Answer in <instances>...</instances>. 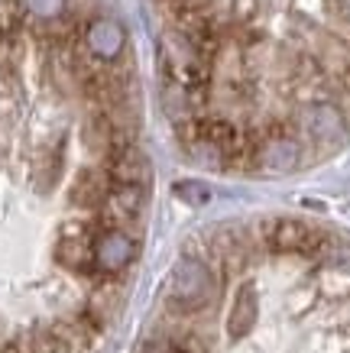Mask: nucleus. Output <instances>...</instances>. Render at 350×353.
Returning a JSON list of instances; mask_svg holds the SVG:
<instances>
[{
	"label": "nucleus",
	"mask_w": 350,
	"mask_h": 353,
	"mask_svg": "<svg viewBox=\"0 0 350 353\" xmlns=\"http://www.w3.org/2000/svg\"><path fill=\"white\" fill-rule=\"evenodd\" d=\"M217 282H214L211 269L204 266L202 259L185 256L179 266L172 269L169 292H166V305L175 314H195V311L208 308L214 301Z\"/></svg>",
	"instance_id": "obj_1"
},
{
	"label": "nucleus",
	"mask_w": 350,
	"mask_h": 353,
	"mask_svg": "<svg viewBox=\"0 0 350 353\" xmlns=\"http://www.w3.org/2000/svg\"><path fill=\"white\" fill-rule=\"evenodd\" d=\"M104 172L110 175V185H133V188H143V182L149 179V159L137 146H124V150H114L107 156Z\"/></svg>",
	"instance_id": "obj_6"
},
{
	"label": "nucleus",
	"mask_w": 350,
	"mask_h": 353,
	"mask_svg": "<svg viewBox=\"0 0 350 353\" xmlns=\"http://www.w3.org/2000/svg\"><path fill=\"white\" fill-rule=\"evenodd\" d=\"M340 7H347V13H350V0H338Z\"/></svg>",
	"instance_id": "obj_13"
},
{
	"label": "nucleus",
	"mask_w": 350,
	"mask_h": 353,
	"mask_svg": "<svg viewBox=\"0 0 350 353\" xmlns=\"http://www.w3.org/2000/svg\"><path fill=\"white\" fill-rule=\"evenodd\" d=\"M133 256H137V246H133V240L124 230H104V234H97V243H95L97 272H107V276L124 272L133 263Z\"/></svg>",
	"instance_id": "obj_5"
},
{
	"label": "nucleus",
	"mask_w": 350,
	"mask_h": 353,
	"mask_svg": "<svg viewBox=\"0 0 350 353\" xmlns=\"http://www.w3.org/2000/svg\"><path fill=\"white\" fill-rule=\"evenodd\" d=\"M253 321H256V295L250 289H244L240 295H237V301H233V308H231L227 331H231V337H244V334H250Z\"/></svg>",
	"instance_id": "obj_10"
},
{
	"label": "nucleus",
	"mask_w": 350,
	"mask_h": 353,
	"mask_svg": "<svg viewBox=\"0 0 350 353\" xmlns=\"http://www.w3.org/2000/svg\"><path fill=\"white\" fill-rule=\"evenodd\" d=\"M175 194H179L182 201H188V204H204L208 201V185H202V182H179L175 185Z\"/></svg>",
	"instance_id": "obj_12"
},
{
	"label": "nucleus",
	"mask_w": 350,
	"mask_h": 353,
	"mask_svg": "<svg viewBox=\"0 0 350 353\" xmlns=\"http://www.w3.org/2000/svg\"><path fill=\"white\" fill-rule=\"evenodd\" d=\"M88 49L97 55V59H114L120 52V46H124V32L117 30L114 23H95V30L88 36Z\"/></svg>",
	"instance_id": "obj_11"
},
{
	"label": "nucleus",
	"mask_w": 350,
	"mask_h": 353,
	"mask_svg": "<svg viewBox=\"0 0 350 353\" xmlns=\"http://www.w3.org/2000/svg\"><path fill=\"white\" fill-rule=\"evenodd\" d=\"M302 159L298 143L292 137H266L256 150V165L263 172H292Z\"/></svg>",
	"instance_id": "obj_7"
},
{
	"label": "nucleus",
	"mask_w": 350,
	"mask_h": 353,
	"mask_svg": "<svg viewBox=\"0 0 350 353\" xmlns=\"http://www.w3.org/2000/svg\"><path fill=\"white\" fill-rule=\"evenodd\" d=\"M139 211H143V188H133V185H114L110 194L101 204V221H97V230H120L124 224L137 221Z\"/></svg>",
	"instance_id": "obj_4"
},
{
	"label": "nucleus",
	"mask_w": 350,
	"mask_h": 353,
	"mask_svg": "<svg viewBox=\"0 0 350 353\" xmlns=\"http://www.w3.org/2000/svg\"><path fill=\"white\" fill-rule=\"evenodd\" d=\"M162 3H166V7H169V3H172V0H162Z\"/></svg>",
	"instance_id": "obj_14"
},
{
	"label": "nucleus",
	"mask_w": 350,
	"mask_h": 353,
	"mask_svg": "<svg viewBox=\"0 0 350 353\" xmlns=\"http://www.w3.org/2000/svg\"><path fill=\"white\" fill-rule=\"evenodd\" d=\"M266 243L276 253H315L324 246V234L318 227H311L308 221H295V217H279L266 224Z\"/></svg>",
	"instance_id": "obj_3"
},
{
	"label": "nucleus",
	"mask_w": 350,
	"mask_h": 353,
	"mask_svg": "<svg viewBox=\"0 0 350 353\" xmlns=\"http://www.w3.org/2000/svg\"><path fill=\"white\" fill-rule=\"evenodd\" d=\"M110 188H114V185H110V175H107L104 169H85L75 175L68 198H72V204H78V208H101L104 198L110 194Z\"/></svg>",
	"instance_id": "obj_8"
},
{
	"label": "nucleus",
	"mask_w": 350,
	"mask_h": 353,
	"mask_svg": "<svg viewBox=\"0 0 350 353\" xmlns=\"http://www.w3.org/2000/svg\"><path fill=\"white\" fill-rule=\"evenodd\" d=\"M95 243H97V227L85 221H68L59 234L55 243V259L59 266L72 269V272H97L95 266Z\"/></svg>",
	"instance_id": "obj_2"
},
{
	"label": "nucleus",
	"mask_w": 350,
	"mask_h": 353,
	"mask_svg": "<svg viewBox=\"0 0 350 353\" xmlns=\"http://www.w3.org/2000/svg\"><path fill=\"white\" fill-rule=\"evenodd\" d=\"M305 127H308V133L315 139H321V143H331V139L344 137V120H340L338 108H331V104H315V108H308Z\"/></svg>",
	"instance_id": "obj_9"
}]
</instances>
